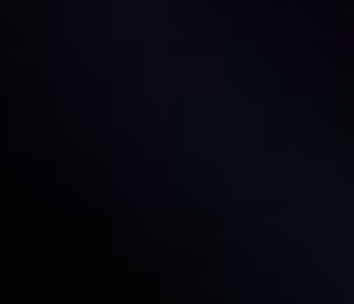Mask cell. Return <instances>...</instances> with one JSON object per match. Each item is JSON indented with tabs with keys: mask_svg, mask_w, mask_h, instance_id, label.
<instances>
[]
</instances>
